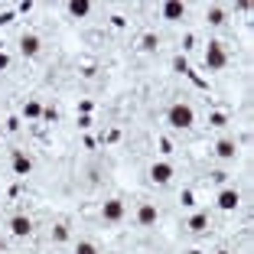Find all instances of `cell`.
I'll list each match as a JSON object with an SVG mask.
<instances>
[{"label":"cell","instance_id":"cell-12","mask_svg":"<svg viewBox=\"0 0 254 254\" xmlns=\"http://www.w3.org/2000/svg\"><path fill=\"white\" fill-rule=\"evenodd\" d=\"M183 13H186V7H183V3H176V0L163 7V16H166V20H180Z\"/></svg>","mask_w":254,"mask_h":254},{"label":"cell","instance_id":"cell-5","mask_svg":"<svg viewBox=\"0 0 254 254\" xmlns=\"http://www.w3.org/2000/svg\"><path fill=\"white\" fill-rule=\"evenodd\" d=\"M238 202H241V195L235 192V189H222V192H218V209L232 212V209H238Z\"/></svg>","mask_w":254,"mask_h":254},{"label":"cell","instance_id":"cell-3","mask_svg":"<svg viewBox=\"0 0 254 254\" xmlns=\"http://www.w3.org/2000/svg\"><path fill=\"white\" fill-rule=\"evenodd\" d=\"M150 180L160 183V186H163V183H170L173 180V166L170 163H153V166H150Z\"/></svg>","mask_w":254,"mask_h":254},{"label":"cell","instance_id":"cell-11","mask_svg":"<svg viewBox=\"0 0 254 254\" xmlns=\"http://www.w3.org/2000/svg\"><path fill=\"white\" fill-rule=\"evenodd\" d=\"M88 10H91L88 0H72V3H68V13L72 16H88Z\"/></svg>","mask_w":254,"mask_h":254},{"label":"cell","instance_id":"cell-8","mask_svg":"<svg viewBox=\"0 0 254 254\" xmlns=\"http://www.w3.org/2000/svg\"><path fill=\"white\" fill-rule=\"evenodd\" d=\"M30 170H33L30 157H23L20 150H16V153H13V173H16V176H26V173H30Z\"/></svg>","mask_w":254,"mask_h":254},{"label":"cell","instance_id":"cell-7","mask_svg":"<svg viewBox=\"0 0 254 254\" xmlns=\"http://www.w3.org/2000/svg\"><path fill=\"white\" fill-rule=\"evenodd\" d=\"M137 222H140L143 228L157 225V209H153V205H140V212H137Z\"/></svg>","mask_w":254,"mask_h":254},{"label":"cell","instance_id":"cell-9","mask_svg":"<svg viewBox=\"0 0 254 254\" xmlns=\"http://www.w3.org/2000/svg\"><path fill=\"white\" fill-rule=\"evenodd\" d=\"M20 49H23V56H36L39 53V39L33 36V33H26V36L20 39Z\"/></svg>","mask_w":254,"mask_h":254},{"label":"cell","instance_id":"cell-19","mask_svg":"<svg viewBox=\"0 0 254 254\" xmlns=\"http://www.w3.org/2000/svg\"><path fill=\"white\" fill-rule=\"evenodd\" d=\"M10 65V59H7V56H3V53H0V72H3V68H7Z\"/></svg>","mask_w":254,"mask_h":254},{"label":"cell","instance_id":"cell-18","mask_svg":"<svg viewBox=\"0 0 254 254\" xmlns=\"http://www.w3.org/2000/svg\"><path fill=\"white\" fill-rule=\"evenodd\" d=\"M53 235H56V241H65V238H68V228H65V225H59Z\"/></svg>","mask_w":254,"mask_h":254},{"label":"cell","instance_id":"cell-10","mask_svg":"<svg viewBox=\"0 0 254 254\" xmlns=\"http://www.w3.org/2000/svg\"><path fill=\"white\" fill-rule=\"evenodd\" d=\"M215 153H218V157H222V160H232L235 153H238V147H235V140H218Z\"/></svg>","mask_w":254,"mask_h":254},{"label":"cell","instance_id":"cell-20","mask_svg":"<svg viewBox=\"0 0 254 254\" xmlns=\"http://www.w3.org/2000/svg\"><path fill=\"white\" fill-rule=\"evenodd\" d=\"M218 254H228V251H218Z\"/></svg>","mask_w":254,"mask_h":254},{"label":"cell","instance_id":"cell-2","mask_svg":"<svg viewBox=\"0 0 254 254\" xmlns=\"http://www.w3.org/2000/svg\"><path fill=\"white\" fill-rule=\"evenodd\" d=\"M225 62H228V56H225L222 43H209V49H205V65H209L212 72H218V68H225Z\"/></svg>","mask_w":254,"mask_h":254},{"label":"cell","instance_id":"cell-6","mask_svg":"<svg viewBox=\"0 0 254 254\" xmlns=\"http://www.w3.org/2000/svg\"><path fill=\"white\" fill-rule=\"evenodd\" d=\"M10 228H13V235H20V238H23V235L33 232V222L26 215H13V218H10Z\"/></svg>","mask_w":254,"mask_h":254},{"label":"cell","instance_id":"cell-16","mask_svg":"<svg viewBox=\"0 0 254 254\" xmlns=\"http://www.w3.org/2000/svg\"><path fill=\"white\" fill-rule=\"evenodd\" d=\"M209 23H215V26H218V23H225V13H222V10H209Z\"/></svg>","mask_w":254,"mask_h":254},{"label":"cell","instance_id":"cell-4","mask_svg":"<svg viewBox=\"0 0 254 254\" xmlns=\"http://www.w3.org/2000/svg\"><path fill=\"white\" fill-rule=\"evenodd\" d=\"M101 215H105V222H121V218H124V202H118V199L105 202Z\"/></svg>","mask_w":254,"mask_h":254},{"label":"cell","instance_id":"cell-14","mask_svg":"<svg viewBox=\"0 0 254 254\" xmlns=\"http://www.w3.org/2000/svg\"><path fill=\"white\" fill-rule=\"evenodd\" d=\"M23 114H26V118H39V114H43V108H39L36 101H26V108H23Z\"/></svg>","mask_w":254,"mask_h":254},{"label":"cell","instance_id":"cell-13","mask_svg":"<svg viewBox=\"0 0 254 254\" xmlns=\"http://www.w3.org/2000/svg\"><path fill=\"white\" fill-rule=\"evenodd\" d=\"M205 225H209L205 215H192V218H189V232H205Z\"/></svg>","mask_w":254,"mask_h":254},{"label":"cell","instance_id":"cell-17","mask_svg":"<svg viewBox=\"0 0 254 254\" xmlns=\"http://www.w3.org/2000/svg\"><path fill=\"white\" fill-rule=\"evenodd\" d=\"M143 49H157V36H153V33L143 36Z\"/></svg>","mask_w":254,"mask_h":254},{"label":"cell","instance_id":"cell-15","mask_svg":"<svg viewBox=\"0 0 254 254\" xmlns=\"http://www.w3.org/2000/svg\"><path fill=\"white\" fill-rule=\"evenodd\" d=\"M75 254H98V251H95V245H91V241H78Z\"/></svg>","mask_w":254,"mask_h":254},{"label":"cell","instance_id":"cell-1","mask_svg":"<svg viewBox=\"0 0 254 254\" xmlns=\"http://www.w3.org/2000/svg\"><path fill=\"white\" fill-rule=\"evenodd\" d=\"M166 118H170V124H173V127H180V130H183V127H192L195 114H192V108H189V105H173Z\"/></svg>","mask_w":254,"mask_h":254}]
</instances>
